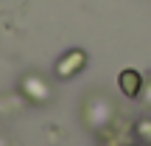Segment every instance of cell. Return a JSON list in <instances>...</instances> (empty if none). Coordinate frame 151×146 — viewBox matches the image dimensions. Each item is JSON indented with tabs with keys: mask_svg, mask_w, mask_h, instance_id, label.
Segmentation results:
<instances>
[{
	"mask_svg": "<svg viewBox=\"0 0 151 146\" xmlns=\"http://www.w3.org/2000/svg\"><path fill=\"white\" fill-rule=\"evenodd\" d=\"M118 84H120V90H123L129 98H134L137 93H140V87H143V79H140V73H137V70H132V68H129V70H123V73L118 76Z\"/></svg>",
	"mask_w": 151,
	"mask_h": 146,
	"instance_id": "1",
	"label": "cell"
},
{
	"mask_svg": "<svg viewBox=\"0 0 151 146\" xmlns=\"http://www.w3.org/2000/svg\"><path fill=\"white\" fill-rule=\"evenodd\" d=\"M81 65H84V54H81V51H70V54H67V62H65V59L59 62V76H73V73H78Z\"/></svg>",
	"mask_w": 151,
	"mask_h": 146,
	"instance_id": "2",
	"label": "cell"
}]
</instances>
